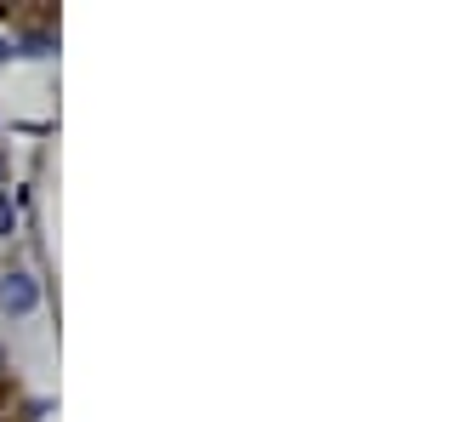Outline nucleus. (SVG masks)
Masks as SVG:
<instances>
[{
	"label": "nucleus",
	"mask_w": 467,
	"mask_h": 422,
	"mask_svg": "<svg viewBox=\"0 0 467 422\" xmlns=\"http://www.w3.org/2000/svg\"><path fill=\"white\" fill-rule=\"evenodd\" d=\"M0 302H6L12 314H23V309H35V286H29V280H23V274H12L6 286H0Z\"/></svg>",
	"instance_id": "nucleus-1"
},
{
	"label": "nucleus",
	"mask_w": 467,
	"mask_h": 422,
	"mask_svg": "<svg viewBox=\"0 0 467 422\" xmlns=\"http://www.w3.org/2000/svg\"><path fill=\"white\" fill-rule=\"evenodd\" d=\"M6 228H12V206H6V200H0V234H6Z\"/></svg>",
	"instance_id": "nucleus-2"
}]
</instances>
